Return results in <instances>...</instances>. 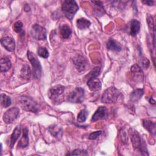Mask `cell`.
Instances as JSON below:
<instances>
[{
  "label": "cell",
  "instance_id": "d590c367",
  "mask_svg": "<svg viewBox=\"0 0 156 156\" xmlns=\"http://www.w3.org/2000/svg\"><path fill=\"white\" fill-rule=\"evenodd\" d=\"M142 2L147 5H153L155 3V2L154 1H143Z\"/></svg>",
  "mask_w": 156,
  "mask_h": 156
},
{
  "label": "cell",
  "instance_id": "52a82bcc",
  "mask_svg": "<svg viewBox=\"0 0 156 156\" xmlns=\"http://www.w3.org/2000/svg\"><path fill=\"white\" fill-rule=\"evenodd\" d=\"M79 7L75 1H64L62 5V11L64 12L66 15H74V14L76 13Z\"/></svg>",
  "mask_w": 156,
  "mask_h": 156
},
{
  "label": "cell",
  "instance_id": "6da1fadb",
  "mask_svg": "<svg viewBox=\"0 0 156 156\" xmlns=\"http://www.w3.org/2000/svg\"><path fill=\"white\" fill-rule=\"evenodd\" d=\"M18 103L21 108L25 111L37 113L40 110L39 104L30 97L21 96L18 99Z\"/></svg>",
  "mask_w": 156,
  "mask_h": 156
},
{
  "label": "cell",
  "instance_id": "5bb4252c",
  "mask_svg": "<svg viewBox=\"0 0 156 156\" xmlns=\"http://www.w3.org/2000/svg\"><path fill=\"white\" fill-rule=\"evenodd\" d=\"M87 85L91 91H96L100 90L101 88V83L97 77H88Z\"/></svg>",
  "mask_w": 156,
  "mask_h": 156
},
{
  "label": "cell",
  "instance_id": "4fadbf2b",
  "mask_svg": "<svg viewBox=\"0 0 156 156\" xmlns=\"http://www.w3.org/2000/svg\"><path fill=\"white\" fill-rule=\"evenodd\" d=\"M130 71L133 76V79L136 82H142L143 79V73L141 68L136 64L133 65L130 69Z\"/></svg>",
  "mask_w": 156,
  "mask_h": 156
},
{
  "label": "cell",
  "instance_id": "8d00e7d4",
  "mask_svg": "<svg viewBox=\"0 0 156 156\" xmlns=\"http://www.w3.org/2000/svg\"><path fill=\"white\" fill-rule=\"evenodd\" d=\"M24 10L26 12H29L30 10V8L29 7V5H28L27 4H26L25 6H24Z\"/></svg>",
  "mask_w": 156,
  "mask_h": 156
},
{
  "label": "cell",
  "instance_id": "9c48e42d",
  "mask_svg": "<svg viewBox=\"0 0 156 156\" xmlns=\"http://www.w3.org/2000/svg\"><path fill=\"white\" fill-rule=\"evenodd\" d=\"M20 113V110L17 107H12L7 110L2 117L3 121L6 124H10L15 121Z\"/></svg>",
  "mask_w": 156,
  "mask_h": 156
},
{
  "label": "cell",
  "instance_id": "7402d4cb",
  "mask_svg": "<svg viewBox=\"0 0 156 156\" xmlns=\"http://www.w3.org/2000/svg\"><path fill=\"white\" fill-rule=\"evenodd\" d=\"M143 124L144 127L147 129L150 133H152L154 135H155V123L152 122L149 120L144 119L143 120Z\"/></svg>",
  "mask_w": 156,
  "mask_h": 156
},
{
  "label": "cell",
  "instance_id": "484cf974",
  "mask_svg": "<svg viewBox=\"0 0 156 156\" xmlns=\"http://www.w3.org/2000/svg\"><path fill=\"white\" fill-rule=\"evenodd\" d=\"M71 34V29L67 25H63L60 28V35L63 38H68Z\"/></svg>",
  "mask_w": 156,
  "mask_h": 156
},
{
  "label": "cell",
  "instance_id": "ba28073f",
  "mask_svg": "<svg viewBox=\"0 0 156 156\" xmlns=\"http://www.w3.org/2000/svg\"><path fill=\"white\" fill-rule=\"evenodd\" d=\"M65 91V87L62 85H56L52 87L49 90L48 96L49 98L53 101L55 102L58 101V99L63 94Z\"/></svg>",
  "mask_w": 156,
  "mask_h": 156
},
{
  "label": "cell",
  "instance_id": "603a6c76",
  "mask_svg": "<svg viewBox=\"0 0 156 156\" xmlns=\"http://www.w3.org/2000/svg\"><path fill=\"white\" fill-rule=\"evenodd\" d=\"M91 2L93 4H94V12H95L96 15H103V14L105 13V10L102 6V2L101 1H91Z\"/></svg>",
  "mask_w": 156,
  "mask_h": 156
},
{
  "label": "cell",
  "instance_id": "8992f818",
  "mask_svg": "<svg viewBox=\"0 0 156 156\" xmlns=\"http://www.w3.org/2000/svg\"><path fill=\"white\" fill-rule=\"evenodd\" d=\"M30 34L32 37L37 40H42L46 38V30L45 28L37 24L32 26Z\"/></svg>",
  "mask_w": 156,
  "mask_h": 156
},
{
  "label": "cell",
  "instance_id": "cb8c5ba5",
  "mask_svg": "<svg viewBox=\"0 0 156 156\" xmlns=\"http://www.w3.org/2000/svg\"><path fill=\"white\" fill-rule=\"evenodd\" d=\"M30 74H31V71L29 66L27 65H23L21 68V73H20V76L21 78L24 79H30Z\"/></svg>",
  "mask_w": 156,
  "mask_h": 156
},
{
  "label": "cell",
  "instance_id": "277c9868",
  "mask_svg": "<svg viewBox=\"0 0 156 156\" xmlns=\"http://www.w3.org/2000/svg\"><path fill=\"white\" fill-rule=\"evenodd\" d=\"M27 58L30 61L32 68L34 76L36 79H40L41 74V66L37 57L32 52L28 51L27 53Z\"/></svg>",
  "mask_w": 156,
  "mask_h": 156
},
{
  "label": "cell",
  "instance_id": "4316f807",
  "mask_svg": "<svg viewBox=\"0 0 156 156\" xmlns=\"http://www.w3.org/2000/svg\"><path fill=\"white\" fill-rule=\"evenodd\" d=\"M1 104L4 108L9 107L11 105V99L10 97H9L5 94H1Z\"/></svg>",
  "mask_w": 156,
  "mask_h": 156
},
{
  "label": "cell",
  "instance_id": "83f0119b",
  "mask_svg": "<svg viewBox=\"0 0 156 156\" xmlns=\"http://www.w3.org/2000/svg\"><path fill=\"white\" fill-rule=\"evenodd\" d=\"M88 111L85 109L81 110L77 115V121L79 122H85L88 116Z\"/></svg>",
  "mask_w": 156,
  "mask_h": 156
},
{
  "label": "cell",
  "instance_id": "e0dca14e",
  "mask_svg": "<svg viewBox=\"0 0 156 156\" xmlns=\"http://www.w3.org/2000/svg\"><path fill=\"white\" fill-rule=\"evenodd\" d=\"M0 65H1V71L2 73H5L8 71L12 66L11 62L8 57H3L1 58Z\"/></svg>",
  "mask_w": 156,
  "mask_h": 156
},
{
  "label": "cell",
  "instance_id": "2e32d148",
  "mask_svg": "<svg viewBox=\"0 0 156 156\" xmlns=\"http://www.w3.org/2000/svg\"><path fill=\"white\" fill-rule=\"evenodd\" d=\"M29 144V137H28V130L27 128H24L23 130V136L19 141L18 147L20 148H24Z\"/></svg>",
  "mask_w": 156,
  "mask_h": 156
},
{
  "label": "cell",
  "instance_id": "8fae6325",
  "mask_svg": "<svg viewBox=\"0 0 156 156\" xmlns=\"http://www.w3.org/2000/svg\"><path fill=\"white\" fill-rule=\"evenodd\" d=\"M2 46L8 51L12 52L15 48V42L13 38L9 37H2L1 40Z\"/></svg>",
  "mask_w": 156,
  "mask_h": 156
},
{
  "label": "cell",
  "instance_id": "7c38bea8",
  "mask_svg": "<svg viewBox=\"0 0 156 156\" xmlns=\"http://www.w3.org/2000/svg\"><path fill=\"white\" fill-rule=\"evenodd\" d=\"M107 115V109L104 106H100L98 108L92 116L91 121H96L100 119H104Z\"/></svg>",
  "mask_w": 156,
  "mask_h": 156
},
{
  "label": "cell",
  "instance_id": "f546056e",
  "mask_svg": "<svg viewBox=\"0 0 156 156\" xmlns=\"http://www.w3.org/2000/svg\"><path fill=\"white\" fill-rule=\"evenodd\" d=\"M88 154L85 150L81 149H75L71 151L69 153H68L66 155H87Z\"/></svg>",
  "mask_w": 156,
  "mask_h": 156
},
{
  "label": "cell",
  "instance_id": "ffe728a7",
  "mask_svg": "<svg viewBox=\"0 0 156 156\" xmlns=\"http://www.w3.org/2000/svg\"><path fill=\"white\" fill-rule=\"evenodd\" d=\"M21 128L20 126H17L16 128L14 129L12 134L11 135L10 137V147L12 148L14 146L15 143L16 142V140L18 138L21 134Z\"/></svg>",
  "mask_w": 156,
  "mask_h": 156
},
{
  "label": "cell",
  "instance_id": "30bf717a",
  "mask_svg": "<svg viewBox=\"0 0 156 156\" xmlns=\"http://www.w3.org/2000/svg\"><path fill=\"white\" fill-rule=\"evenodd\" d=\"M73 62L76 66V69L79 71H83L86 69L88 65V61L87 59L81 55H77L73 58Z\"/></svg>",
  "mask_w": 156,
  "mask_h": 156
},
{
  "label": "cell",
  "instance_id": "d4e9b609",
  "mask_svg": "<svg viewBox=\"0 0 156 156\" xmlns=\"http://www.w3.org/2000/svg\"><path fill=\"white\" fill-rule=\"evenodd\" d=\"M91 23L85 18H79L77 20V26L80 29H85L90 27Z\"/></svg>",
  "mask_w": 156,
  "mask_h": 156
},
{
  "label": "cell",
  "instance_id": "d6a6232c",
  "mask_svg": "<svg viewBox=\"0 0 156 156\" xmlns=\"http://www.w3.org/2000/svg\"><path fill=\"white\" fill-rule=\"evenodd\" d=\"M147 21L148 26H149L150 30H151V32L153 31V32L154 33L155 27H154V20H153L152 17L151 16H148L147 18Z\"/></svg>",
  "mask_w": 156,
  "mask_h": 156
},
{
  "label": "cell",
  "instance_id": "f1b7e54d",
  "mask_svg": "<svg viewBox=\"0 0 156 156\" xmlns=\"http://www.w3.org/2000/svg\"><path fill=\"white\" fill-rule=\"evenodd\" d=\"M37 54L41 57L47 58L49 57V52L48 50L43 47H38L37 49Z\"/></svg>",
  "mask_w": 156,
  "mask_h": 156
},
{
  "label": "cell",
  "instance_id": "44dd1931",
  "mask_svg": "<svg viewBox=\"0 0 156 156\" xmlns=\"http://www.w3.org/2000/svg\"><path fill=\"white\" fill-rule=\"evenodd\" d=\"M144 91L143 89L137 88L134 90L130 94V101L132 102H136L138 101L143 96Z\"/></svg>",
  "mask_w": 156,
  "mask_h": 156
},
{
  "label": "cell",
  "instance_id": "e575fe53",
  "mask_svg": "<svg viewBox=\"0 0 156 156\" xmlns=\"http://www.w3.org/2000/svg\"><path fill=\"white\" fill-rule=\"evenodd\" d=\"M102 132L101 131H95L92 132L90 135H89V139L90 140H95L101 134Z\"/></svg>",
  "mask_w": 156,
  "mask_h": 156
},
{
  "label": "cell",
  "instance_id": "5b68a950",
  "mask_svg": "<svg viewBox=\"0 0 156 156\" xmlns=\"http://www.w3.org/2000/svg\"><path fill=\"white\" fill-rule=\"evenodd\" d=\"M84 99V90L76 87L68 96V101L71 103H81Z\"/></svg>",
  "mask_w": 156,
  "mask_h": 156
},
{
  "label": "cell",
  "instance_id": "4dcf8cb0",
  "mask_svg": "<svg viewBox=\"0 0 156 156\" xmlns=\"http://www.w3.org/2000/svg\"><path fill=\"white\" fill-rule=\"evenodd\" d=\"M100 73V68L99 67H96L94 68L88 75V77H97Z\"/></svg>",
  "mask_w": 156,
  "mask_h": 156
},
{
  "label": "cell",
  "instance_id": "3957f363",
  "mask_svg": "<svg viewBox=\"0 0 156 156\" xmlns=\"http://www.w3.org/2000/svg\"><path fill=\"white\" fill-rule=\"evenodd\" d=\"M121 93L116 88L112 87L106 89L101 98V101L103 103H113L117 101Z\"/></svg>",
  "mask_w": 156,
  "mask_h": 156
},
{
  "label": "cell",
  "instance_id": "1f68e13d",
  "mask_svg": "<svg viewBox=\"0 0 156 156\" xmlns=\"http://www.w3.org/2000/svg\"><path fill=\"white\" fill-rule=\"evenodd\" d=\"M23 28V23L21 21L16 22L13 25V30L15 32L17 33H20L22 31Z\"/></svg>",
  "mask_w": 156,
  "mask_h": 156
},
{
  "label": "cell",
  "instance_id": "7a4b0ae2",
  "mask_svg": "<svg viewBox=\"0 0 156 156\" xmlns=\"http://www.w3.org/2000/svg\"><path fill=\"white\" fill-rule=\"evenodd\" d=\"M129 133L131 138L133 148L135 150H138L139 151H140L143 155H144V152H145V153L148 155V154H147L145 143L142 140L139 133L132 128L129 129Z\"/></svg>",
  "mask_w": 156,
  "mask_h": 156
},
{
  "label": "cell",
  "instance_id": "74e56055",
  "mask_svg": "<svg viewBox=\"0 0 156 156\" xmlns=\"http://www.w3.org/2000/svg\"><path fill=\"white\" fill-rule=\"evenodd\" d=\"M149 102H150L151 104H155V100L153 99L152 98H151L149 99Z\"/></svg>",
  "mask_w": 156,
  "mask_h": 156
},
{
  "label": "cell",
  "instance_id": "d6986e66",
  "mask_svg": "<svg viewBox=\"0 0 156 156\" xmlns=\"http://www.w3.org/2000/svg\"><path fill=\"white\" fill-rule=\"evenodd\" d=\"M107 48L108 49L113 51H120L122 49L121 46L113 39H109L107 43Z\"/></svg>",
  "mask_w": 156,
  "mask_h": 156
},
{
  "label": "cell",
  "instance_id": "9a60e30c",
  "mask_svg": "<svg viewBox=\"0 0 156 156\" xmlns=\"http://www.w3.org/2000/svg\"><path fill=\"white\" fill-rule=\"evenodd\" d=\"M49 133L52 135V136H54L55 138L57 139H60L62 138V134H63V130L60 127H58L57 125H53L50 126L48 128Z\"/></svg>",
  "mask_w": 156,
  "mask_h": 156
},
{
  "label": "cell",
  "instance_id": "ac0fdd59",
  "mask_svg": "<svg viewBox=\"0 0 156 156\" xmlns=\"http://www.w3.org/2000/svg\"><path fill=\"white\" fill-rule=\"evenodd\" d=\"M140 29V23L136 20H133L131 21L130 28V34L132 36H135L138 34Z\"/></svg>",
  "mask_w": 156,
  "mask_h": 156
},
{
  "label": "cell",
  "instance_id": "836d02e7",
  "mask_svg": "<svg viewBox=\"0 0 156 156\" xmlns=\"http://www.w3.org/2000/svg\"><path fill=\"white\" fill-rule=\"evenodd\" d=\"M140 63H141L142 67L145 69H147L149 66V65H150L149 60L146 57H142L140 60Z\"/></svg>",
  "mask_w": 156,
  "mask_h": 156
}]
</instances>
